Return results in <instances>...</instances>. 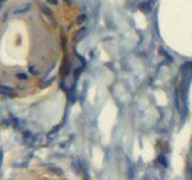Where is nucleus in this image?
Masks as SVG:
<instances>
[{
  "instance_id": "obj_2",
  "label": "nucleus",
  "mask_w": 192,
  "mask_h": 180,
  "mask_svg": "<svg viewBox=\"0 0 192 180\" xmlns=\"http://www.w3.org/2000/svg\"><path fill=\"white\" fill-rule=\"evenodd\" d=\"M0 91L4 95H6V96H12V95L15 94L12 88H8V86H0Z\"/></svg>"
},
{
  "instance_id": "obj_1",
  "label": "nucleus",
  "mask_w": 192,
  "mask_h": 180,
  "mask_svg": "<svg viewBox=\"0 0 192 180\" xmlns=\"http://www.w3.org/2000/svg\"><path fill=\"white\" fill-rule=\"evenodd\" d=\"M186 174L189 178L192 179V142L189 150V155H187V164H186Z\"/></svg>"
},
{
  "instance_id": "obj_4",
  "label": "nucleus",
  "mask_w": 192,
  "mask_h": 180,
  "mask_svg": "<svg viewBox=\"0 0 192 180\" xmlns=\"http://www.w3.org/2000/svg\"><path fill=\"white\" fill-rule=\"evenodd\" d=\"M17 76H18V78H21V79H27V78H28V77H27L24 73H18Z\"/></svg>"
},
{
  "instance_id": "obj_5",
  "label": "nucleus",
  "mask_w": 192,
  "mask_h": 180,
  "mask_svg": "<svg viewBox=\"0 0 192 180\" xmlns=\"http://www.w3.org/2000/svg\"><path fill=\"white\" fill-rule=\"evenodd\" d=\"M48 2H51V4H53V5H58V0H47Z\"/></svg>"
},
{
  "instance_id": "obj_3",
  "label": "nucleus",
  "mask_w": 192,
  "mask_h": 180,
  "mask_svg": "<svg viewBox=\"0 0 192 180\" xmlns=\"http://www.w3.org/2000/svg\"><path fill=\"white\" fill-rule=\"evenodd\" d=\"M4 153H2V149H0V167H1V163H2V158H4Z\"/></svg>"
}]
</instances>
